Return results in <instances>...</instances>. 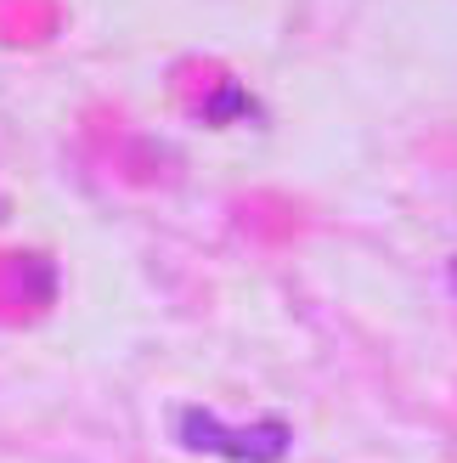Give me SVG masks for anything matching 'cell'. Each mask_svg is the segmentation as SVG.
I'll list each match as a JSON object with an SVG mask.
<instances>
[{"mask_svg": "<svg viewBox=\"0 0 457 463\" xmlns=\"http://www.w3.org/2000/svg\"><path fill=\"white\" fill-rule=\"evenodd\" d=\"M175 430H181V447L210 452V458H232V463H277L288 452V424L283 419H260L248 430H232V424H220L215 412L187 407L175 419Z\"/></svg>", "mask_w": 457, "mask_h": 463, "instance_id": "obj_1", "label": "cell"}, {"mask_svg": "<svg viewBox=\"0 0 457 463\" xmlns=\"http://www.w3.org/2000/svg\"><path fill=\"white\" fill-rule=\"evenodd\" d=\"M452 288H457V260H452Z\"/></svg>", "mask_w": 457, "mask_h": 463, "instance_id": "obj_2", "label": "cell"}]
</instances>
